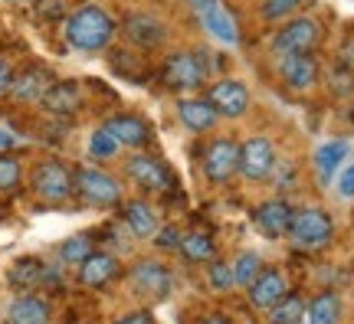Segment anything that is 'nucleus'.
I'll use <instances>...</instances> for the list:
<instances>
[{"instance_id": "24", "label": "nucleus", "mask_w": 354, "mask_h": 324, "mask_svg": "<svg viewBox=\"0 0 354 324\" xmlns=\"http://www.w3.org/2000/svg\"><path fill=\"white\" fill-rule=\"evenodd\" d=\"M342 321V298L335 292H322L305 305V324H338Z\"/></svg>"}, {"instance_id": "32", "label": "nucleus", "mask_w": 354, "mask_h": 324, "mask_svg": "<svg viewBox=\"0 0 354 324\" xmlns=\"http://www.w3.org/2000/svg\"><path fill=\"white\" fill-rule=\"evenodd\" d=\"M210 269H207V282H210V288L214 292H230V288L236 285V278H233V265L223 259H214L207 262Z\"/></svg>"}, {"instance_id": "25", "label": "nucleus", "mask_w": 354, "mask_h": 324, "mask_svg": "<svg viewBox=\"0 0 354 324\" xmlns=\"http://www.w3.org/2000/svg\"><path fill=\"white\" fill-rule=\"evenodd\" d=\"M344 158H348V141H338V137L315 151V171H318V177H322V184H331V177L338 174V167L344 164Z\"/></svg>"}, {"instance_id": "38", "label": "nucleus", "mask_w": 354, "mask_h": 324, "mask_svg": "<svg viewBox=\"0 0 354 324\" xmlns=\"http://www.w3.org/2000/svg\"><path fill=\"white\" fill-rule=\"evenodd\" d=\"M115 324H154L151 312H131V314H122Z\"/></svg>"}, {"instance_id": "7", "label": "nucleus", "mask_w": 354, "mask_h": 324, "mask_svg": "<svg viewBox=\"0 0 354 324\" xmlns=\"http://www.w3.org/2000/svg\"><path fill=\"white\" fill-rule=\"evenodd\" d=\"M203 174L214 184H227L233 174H240V144L233 137H214L203 144Z\"/></svg>"}, {"instance_id": "11", "label": "nucleus", "mask_w": 354, "mask_h": 324, "mask_svg": "<svg viewBox=\"0 0 354 324\" xmlns=\"http://www.w3.org/2000/svg\"><path fill=\"white\" fill-rule=\"evenodd\" d=\"M122 37H125L131 46H138V50H158V46L167 39V26H165V20L154 17V13L135 10L125 17Z\"/></svg>"}, {"instance_id": "13", "label": "nucleus", "mask_w": 354, "mask_h": 324, "mask_svg": "<svg viewBox=\"0 0 354 324\" xmlns=\"http://www.w3.org/2000/svg\"><path fill=\"white\" fill-rule=\"evenodd\" d=\"M282 82L295 92H308L318 82V59L312 53H282L276 56Z\"/></svg>"}, {"instance_id": "14", "label": "nucleus", "mask_w": 354, "mask_h": 324, "mask_svg": "<svg viewBox=\"0 0 354 324\" xmlns=\"http://www.w3.org/2000/svg\"><path fill=\"white\" fill-rule=\"evenodd\" d=\"M207 102L216 108V115L223 118H240L250 108V88L243 86L240 79H220L216 86H210Z\"/></svg>"}, {"instance_id": "4", "label": "nucleus", "mask_w": 354, "mask_h": 324, "mask_svg": "<svg viewBox=\"0 0 354 324\" xmlns=\"http://www.w3.org/2000/svg\"><path fill=\"white\" fill-rule=\"evenodd\" d=\"M33 193L46 203H66L76 193V177L63 161H43L33 171Z\"/></svg>"}, {"instance_id": "34", "label": "nucleus", "mask_w": 354, "mask_h": 324, "mask_svg": "<svg viewBox=\"0 0 354 324\" xmlns=\"http://www.w3.org/2000/svg\"><path fill=\"white\" fill-rule=\"evenodd\" d=\"M302 3L305 0H263V17L269 23H276V20H292Z\"/></svg>"}, {"instance_id": "31", "label": "nucleus", "mask_w": 354, "mask_h": 324, "mask_svg": "<svg viewBox=\"0 0 354 324\" xmlns=\"http://www.w3.org/2000/svg\"><path fill=\"white\" fill-rule=\"evenodd\" d=\"M92 256V242H88V236H69L59 246V259L69 262V265H82V262Z\"/></svg>"}, {"instance_id": "33", "label": "nucleus", "mask_w": 354, "mask_h": 324, "mask_svg": "<svg viewBox=\"0 0 354 324\" xmlns=\"http://www.w3.org/2000/svg\"><path fill=\"white\" fill-rule=\"evenodd\" d=\"M88 154L95 158V161H109L118 154V144H115V137L105 131V128H95L92 137H88Z\"/></svg>"}, {"instance_id": "37", "label": "nucleus", "mask_w": 354, "mask_h": 324, "mask_svg": "<svg viewBox=\"0 0 354 324\" xmlns=\"http://www.w3.org/2000/svg\"><path fill=\"white\" fill-rule=\"evenodd\" d=\"M10 82H13V66H10V59L0 56V95L10 92Z\"/></svg>"}, {"instance_id": "26", "label": "nucleus", "mask_w": 354, "mask_h": 324, "mask_svg": "<svg viewBox=\"0 0 354 324\" xmlns=\"http://www.w3.org/2000/svg\"><path fill=\"white\" fill-rule=\"evenodd\" d=\"M50 278V269L43 265L39 259H33V256H26V259H17L10 269V282L17 288H24V292H33L37 285H43Z\"/></svg>"}, {"instance_id": "39", "label": "nucleus", "mask_w": 354, "mask_h": 324, "mask_svg": "<svg viewBox=\"0 0 354 324\" xmlns=\"http://www.w3.org/2000/svg\"><path fill=\"white\" fill-rule=\"evenodd\" d=\"M13 144H17V137H13V135H7V131L0 128V151H10Z\"/></svg>"}, {"instance_id": "8", "label": "nucleus", "mask_w": 354, "mask_h": 324, "mask_svg": "<svg viewBox=\"0 0 354 324\" xmlns=\"http://www.w3.org/2000/svg\"><path fill=\"white\" fill-rule=\"evenodd\" d=\"M125 174L131 177L141 190H148V193H167V190L174 187V177L167 171V164L158 161L154 154H145V151H135V154L128 158Z\"/></svg>"}, {"instance_id": "28", "label": "nucleus", "mask_w": 354, "mask_h": 324, "mask_svg": "<svg viewBox=\"0 0 354 324\" xmlns=\"http://www.w3.org/2000/svg\"><path fill=\"white\" fill-rule=\"evenodd\" d=\"M305 321V301L299 295H286L269 308V324H302Z\"/></svg>"}, {"instance_id": "17", "label": "nucleus", "mask_w": 354, "mask_h": 324, "mask_svg": "<svg viewBox=\"0 0 354 324\" xmlns=\"http://www.w3.org/2000/svg\"><path fill=\"white\" fill-rule=\"evenodd\" d=\"M56 82L50 69L43 66H26L20 73H13L10 82V95L17 102H43V95L50 92V86Z\"/></svg>"}, {"instance_id": "3", "label": "nucleus", "mask_w": 354, "mask_h": 324, "mask_svg": "<svg viewBox=\"0 0 354 324\" xmlns=\"http://www.w3.org/2000/svg\"><path fill=\"white\" fill-rule=\"evenodd\" d=\"M161 79L171 92H194L207 82V66L201 63L197 53H187V50H177L171 53L161 66Z\"/></svg>"}, {"instance_id": "29", "label": "nucleus", "mask_w": 354, "mask_h": 324, "mask_svg": "<svg viewBox=\"0 0 354 324\" xmlns=\"http://www.w3.org/2000/svg\"><path fill=\"white\" fill-rule=\"evenodd\" d=\"M230 265H233V278H236V285H250L256 275L263 272V259H259V252H253V249L240 252Z\"/></svg>"}, {"instance_id": "18", "label": "nucleus", "mask_w": 354, "mask_h": 324, "mask_svg": "<svg viewBox=\"0 0 354 324\" xmlns=\"http://www.w3.org/2000/svg\"><path fill=\"white\" fill-rule=\"evenodd\" d=\"M102 128L115 137L118 148H135L138 151L151 141V128L145 125L141 118H135V115H115V118H109Z\"/></svg>"}, {"instance_id": "41", "label": "nucleus", "mask_w": 354, "mask_h": 324, "mask_svg": "<svg viewBox=\"0 0 354 324\" xmlns=\"http://www.w3.org/2000/svg\"><path fill=\"white\" fill-rule=\"evenodd\" d=\"M302 324H305V321H302Z\"/></svg>"}, {"instance_id": "16", "label": "nucleus", "mask_w": 354, "mask_h": 324, "mask_svg": "<svg viewBox=\"0 0 354 324\" xmlns=\"http://www.w3.org/2000/svg\"><path fill=\"white\" fill-rule=\"evenodd\" d=\"M292 216H295V210H292L286 200H266V203H259L253 210V226L263 233V236L269 239H279V236H289V226H292Z\"/></svg>"}, {"instance_id": "40", "label": "nucleus", "mask_w": 354, "mask_h": 324, "mask_svg": "<svg viewBox=\"0 0 354 324\" xmlns=\"http://www.w3.org/2000/svg\"><path fill=\"white\" fill-rule=\"evenodd\" d=\"M197 324H230V318H223V314H210V318H203V321Z\"/></svg>"}, {"instance_id": "5", "label": "nucleus", "mask_w": 354, "mask_h": 324, "mask_svg": "<svg viewBox=\"0 0 354 324\" xmlns=\"http://www.w3.org/2000/svg\"><path fill=\"white\" fill-rule=\"evenodd\" d=\"M73 177H76V193L88 207H115L122 200V184L99 167H79Z\"/></svg>"}, {"instance_id": "30", "label": "nucleus", "mask_w": 354, "mask_h": 324, "mask_svg": "<svg viewBox=\"0 0 354 324\" xmlns=\"http://www.w3.org/2000/svg\"><path fill=\"white\" fill-rule=\"evenodd\" d=\"M24 177V161L13 151H0V190H17Z\"/></svg>"}, {"instance_id": "19", "label": "nucleus", "mask_w": 354, "mask_h": 324, "mask_svg": "<svg viewBox=\"0 0 354 324\" xmlns=\"http://www.w3.org/2000/svg\"><path fill=\"white\" fill-rule=\"evenodd\" d=\"M122 220H125V226L138 239H154V233L161 229L158 210H154L148 200H128L125 207H122Z\"/></svg>"}, {"instance_id": "10", "label": "nucleus", "mask_w": 354, "mask_h": 324, "mask_svg": "<svg viewBox=\"0 0 354 324\" xmlns=\"http://www.w3.org/2000/svg\"><path fill=\"white\" fill-rule=\"evenodd\" d=\"M174 285V275L165 262L158 259H141L131 265V288L145 295V298H167Z\"/></svg>"}, {"instance_id": "27", "label": "nucleus", "mask_w": 354, "mask_h": 324, "mask_svg": "<svg viewBox=\"0 0 354 324\" xmlns=\"http://www.w3.org/2000/svg\"><path fill=\"white\" fill-rule=\"evenodd\" d=\"M180 252H184L187 262H203V265L216 259V246L207 233H184L180 236Z\"/></svg>"}, {"instance_id": "36", "label": "nucleus", "mask_w": 354, "mask_h": 324, "mask_svg": "<svg viewBox=\"0 0 354 324\" xmlns=\"http://www.w3.org/2000/svg\"><path fill=\"white\" fill-rule=\"evenodd\" d=\"M338 197L354 200V164H348L342 174H338Z\"/></svg>"}, {"instance_id": "12", "label": "nucleus", "mask_w": 354, "mask_h": 324, "mask_svg": "<svg viewBox=\"0 0 354 324\" xmlns=\"http://www.w3.org/2000/svg\"><path fill=\"white\" fill-rule=\"evenodd\" d=\"M276 171V148L269 137H246L240 144V174L246 180H266Z\"/></svg>"}, {"instance_id": "15", "label": "nucleus", "mask_w": 354, "mask_h": 324, "mask_svg": "<svg viewBox=\"0 0 354 324\" xmlns=\"http://www.w3.org/2000/svg\"><path fill=\"white\" fill-rule=\"evenodd\" d=\"M246 298H250V305L253 308H263V312H269L276 301H282L286 295H289V282H286V275L279 272V269H263V272L256 275L253 282L246 285Z\"/></svg>"}, {"instance_id": "20", "label": "nucleus", "mask_w": 354, "mask_h": 324, "mask_svg": "<svg viewBox=\"0 0 354 324\" xmlns=\"http://www.w3.org/2000/svg\"><path fill=\"white\" fill-rule=\"evenodd\" d=\"M177 118H180L194 135H203V131H210V128L216 125L220 115H216V108L207 99H180L177 102Z\"/></svg>"}, {"instance_id": "1", "label": "nucleus", "mask_w": 354, "mask_h": 324, "mask_svg": "<svg viewBox=\"0 0 354 324\" xmlns=\"http://www.w3.org/2000/svg\"><path fill=\"white\" fill-rule=\"evenodd\" d=\"M63 37L79 53H99L115 39V20L102 10L99 3H82V7L69 13Z\"/></svg>"}, {"instance_id": "22", "label": "nucleus", "mask_w": 354, "mask_h": 324, "mask_svg": "<svg viewBox=\"0 0 354 324\" xmlns=\"http://www.w3.org/2000/svg\"><path fill=\"white\" fill-rule=\"evenodd\" d=\"M7 324H50V305L33 292H24L20 298L10 301Z\"/></svg>"}, {"instance_id": "23", "label": "nucleus", "mask_w": 354, "mask_h": 324, "mask_svg": "<svg viewBox=\"0 0 354 324\" xmlns=\"http://www.w3.org/2000/svg\"><path fill=\"white\" fill-rule=\"evenodd\" d=\"M82 105V88L76 82H53L50 92L43 95V108L50 115H73Z\"/></svg>"}, {"instance_id": "35", "label": "nucleus", "mask_w": 354, "mask_h": 324, "mask_svg": "<svg viewBox=\"0 0 354 324\" xmlns=\"http://www.w3.org/2000/svg\"><path fill=\"white\" fill-rule=\"evenodd\" d=\"M180 236H184V233H177L174 226H165V229L154 233V246H158V249H180Z\"/></svg>"}, {"instance_id": "6", "label": "nucleus", "mask_w": 354, "mask_h": 324, "mask_svg": "<svg viewBox=\"0 0 354 324\" xmlns=\"http://www.w3.org/2000/svg\"><path fill=\"white\" fill-rule=\"evenodd\" d=\"M318 43H322V26L312 17H292L272 37V50H276V56H282V53H312Z\"/></svg>"}, {"instance_id": "9", "label": "nucleus", "mask_w": 354, "mask_h": 324, "mask_svg": "<svg viewBox=\"0 0 354 324\" xmlns=\"http://www.w3.org/2000/svg\"><path fill=\"white\" fill-rule=\"evenodd\" d=\"M187 3L194 7L201 26L214 39L227 43V46H233V43L240 39V26H236V20H233V13L223 7V0H187Z\"/></svg>"}, {"instance_id": "2", "label": "nucleus", "mask_w": 354, "mask_h": 324, "mask_svg": "<svg viewBox=\"0 0 354 324\" xmlns=\"http://www.w3.org/2000/svg\"><path fill=\"white\" fill-rule=\"evenodd\" d=\"M335 236V223L331 216L322 207H305V210H295L292 216V226H289V239L295 249L302 252H318L325 249Z\"/></svg>"}, {"instance_id": "21", "label": "nucleus", "mask_w": 354, "mask_h": 324, "mask_svg": "<svg viewBox=\"0 0 354 324\" xmlns=\"http://www.w3.org/2000/svg\"><path fill=\"white\" fill-rule=\"evenodd\" d=\"M115 275H118V259L109 252H92L82 265H79V282L86 288H102L109 285Z\"/></svg>"}]
</instances>
